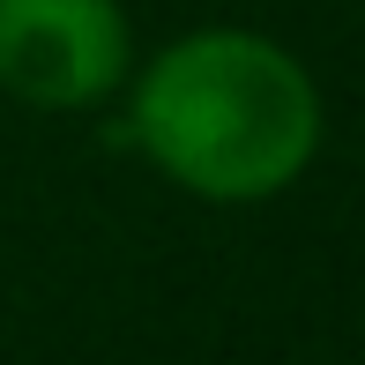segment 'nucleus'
<instances>
[{"mask_svg": "<svg viewBox=\"0 0 365 365\" xmlns=\"http://www.w3.org/2000/svg\"><path fill=\"white\" fill-rule=\"evenodd\" d=\"M321 82L261 30L172 38L127 82V135L172 187L202 202H269L321 157Z\"/></svg>", "mask_w": 365, "mask_h": 365, "instance_id": "f257e3e1", "label": "nucleus"}, {"mask_svg": "<svg viewBox=\"0 0 365 365\" xmlns=\"http://www.w3.org/2000/svg\"><path fill=\"white\" fill-rule=\"evenodd\" d=\"M135 38L120 0H0V90L38 112H90L127 90Z\"/></svg>", "mask_w": 365, "mask_h": 365, "instance_id": "f03ea898", "label": "nucleus"}]
</instances>
